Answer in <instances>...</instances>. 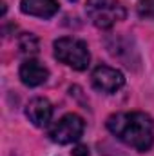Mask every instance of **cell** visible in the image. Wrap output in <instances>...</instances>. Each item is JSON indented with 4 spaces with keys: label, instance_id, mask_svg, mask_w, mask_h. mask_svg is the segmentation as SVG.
Wrapping results in <instances>:
<instances>
[{
    "label": "cell",
    "instance_id": "ba28073f",
    "mask_svg": "<svg viewBox=\"0 0 154 156\" xmlns=\"http://www.w3.org/2000/svg\"><path fill=\"white\" fill-rule=\"evenodd\" d=\"M20 9L26 15L38 16V18H51L58 13V2L56 0H22Z\"/></svg>",
    "mask_w": 154,
    "mask_h": 156
},
{
    "label": "cell",
    "instance_id": "277c9868",
    "mask_svg": "<svg viewBox=\"0 0 154 156\" xmlns=\"http://www.w3.org/2000/svg\"><path fill=\"white\" fill-rule=\"evenodd\" d=\"M83 129H85L83 118H80L75 113H69L62 116L56 123H53V127L49 129V138L60 145L73 144L80 140V136L83 134Z\"/></svg>",
    "mask_w": 154,
    "mask_h": 156
},
{
    "label": "cell",
    "instance_id": "6da1fadb",
    "mask_svg": "<svg viewBox=\"0 0 154 156\" xmlns=\"http://www.w3.org/2000/svg\"><path fill=\"white\" fill-rule=\"evenodd\" d=\"M107 129L136 151H149L154 144V122L145 113H118L107 118Z\"/></svg>",
    "mask_w": 154,
    "mask_h": 156
},
{
    "label": "cell",
    "instance_id": "5b68a950",
    "mask_svg": "<svg viewBox=\"0 0 154 156\" xmlns=\"http://www.w3.org/2000/svg\"><path fill=\"white\" fill-rule=\"evenodd\" d=\"M91 80H93L94 89L105 94H113L116 91H120L125 83V76L121 75V71L109 67V66H98L93 71Z\"/></svg>",
    "mask_w": 154,
    "mask_h": 156
},
{
    "label": "cell",
    "instance_id": "3957f363",
    "mask_svg": "<svg viewBox=\"0 0 154 156\" xmlns=\"http://www.w3.org/2000/svg\"><path fill=\"white\" fill-rule=\"evenodd\" d=\"M85 13L89 20L100 29H109L116 22L125 18V9L118 0H87Z\"/></svg>",
    "mask_w": 154,
    "mask_h": 156
},
{
    "label": "cell",
    "instance_id": "9c48e42d",
    "mask_svg": "<svg viewBox=\"0 0 154 156\" xmlns=\"http://www.w3.org/2000/svg\"><path fill=\"white\" fill-rule=\"evenodd\" d=\"M18 49H20L22 55H27V56L37 55L38 53V38L35 35H31V33L20 35L18 37Z\"/></svg>",
    "mask_w": 154,
    "mask_h": 156
},
{
    "label": "cell",
    "instance_id": "7a4b0ae2",
    "mask_svg": "<svg viewBox=\"0 0 154 156\" xmlns=\"http://www.w3.org/2000/svg\"><path fill=\"white\" fill-rule=\"evenodd\" d=\"M53 47H54V56L62 64H65L76 71L87 69V66L91 62V55H89L87 44L83 40L73 38V37H64V38L56 40Z\"/></svg>",
    "mask_w": 154,
    "mask_h": 156
},
{
    "label": "cell",
    "instance_id": "8fae6325",
    "mask_svg": "<svg viewBox=\"0 0 154 156\" xmlns=\"http://www.w3.org/2000/svg\"><path fill=\"white\" fill-rule=\"evenodd\" d=\"M73 156H89V147L87 145H76L73 149Z\"/></svg>",
    "mask_w": 154,
    "mask_h": 156
},
{
    "label": "cell",
    "instance_id": "8992f818",
    "mask_svg": "<svg viewBox=\"0 0 154 156\" xmlns=\"http://www.w3.org/2000/svg\"><path fill=\"white\" fill-rule=\"evenodd\" d=\"M49 78V69L38 62V60H26L20 67V80L27 85V87H37V85H42L45 80Z\"/></svg>",
    "mask_w": 154,
    "mask_h": 156
},
{
    "label": "cell",
    "instance_id": "30bf717a",
    "mask_svg": "<svg viewBox=\"0 0 154 156\" xmlns=\"http://www.w3.org/2000/svg\"><path fill=\"white\" fill-rule=\"evenodd\" d=\"M138 15L145 20L154 18V0H140L138 2Z\"/></svg>",
    "mask_w": 154,
    "mask_h": 156
},
{
    "label": "cell",
    "instance_id": "52a82bcc",
    "mask_svg": "<svg viewBox=\"0 0 154 156\" xmlns=\"http://www.w3.org/2000/svg\"><path fill=\"white\" fill-rule=\"evenodd\" d=\"M26 115L29 118V122L37 127H44L51 122L53 116V105L47 98H33L27 107H26Z\"/></svg>",
    "mask_w": 154,
    "mask_h": 156
}]
</instances>
